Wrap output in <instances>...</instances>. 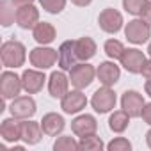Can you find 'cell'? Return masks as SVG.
<instances>
[{
  "label": "cell",
  "instance_id": "cell-1",
  "mask_svg": "<svg viewBox=\"0 0 151 151\" xmlns=\"http://www.w3.org/2000/svg\"><path fill=\"white\" fill-rule=\"evenodd\" d=\"M0 57H2V64L6 68L16 69L25 64V59H27L25 45L20 41H6L0 48Z\"/></svg>",
  "mask_w": 151,
  "mask_h": 151
},
{
  "label": "cell",
  "instance_id": "cell-2",
  "mask_svg": "<svg viewBox=\"0 0 151 151\" xmlns=\"http://www.w3.org/2000/svg\"><path fill=\"white\" fill-rule=\"evenodd\" d=\"M96 77V69L94 66L87 64V62H78V64H75L71 69H69V82L75 89H86L93 84Z\"/></svg>",
  "mask_w": 151,
  "mask_h": 151
},
{
  "label": "cell",
  "instance_id": "cell-3",
  "mask_svg": "<svg viewBox=\"0 0 151 151\" xmlns=\"http://www.w3.org/2000/svg\"><path fill=\"white\" fill-rule=\"evenodd\" d=\"M124 36L133 45H144L151 37V25L147 22H144L142 18H135V20H132V22L126 23Z\"/></svg>",
  "mask_w": 151,
  "mask_h": 151
},
{
  "label": "cell",
  "instance_id": "cell-4",
  "mask_svg": "<svg viewBox=\"0 0 151 151\" xmlns=\"http://www.w3.org/2000/svg\"><path fill=\"white\" fill-rule=\"evenodd\" d=\"M29 59H30V64L34 68L45 71V69H50L59 60V52L53 50V48H48V46H43L41 45V46H37V48H34L30 52Z\"/></svg>",
  "mask_w": 151,
  "mask_h": 151
},
{
  "label": "cell",
  "instance_id": "cell-5",
  "mask_svg": "<svg viewBox=\"0 0 151 151\" xmlns=\"http://www.w3.org/2000/svg\"><path fill=\"white\" fill-rule=\"evenodd\" d=\"M116 101H117L116 93H114L110 87H107V86L100 87V89L93 94V98H91V105H93V109H94L98 114H107V112L114 110V109H116Z\"/></svg>",
  "mask_w": 151,
  "mask_h": 151
},
{
  "label": "cell",
  "instance_id": "cell-6",
  "mask_svg": "<svg viewBox=\"0 0 151 151\" xmlns=\"http://www.w3.org/2000/svg\"><path fill=\"white\" fill-rule=\"evenodd\" d=\"M23 89V82L13 71H4L0 75V93L4 100H14Z\"/></svg>",
  "mask_w": 151,
  "mask_h": 151
},
{
  "label": "cell",
  "instance_id": "cell-7",
  "mask_svg": "<svg viewBox=\"0 0 151 151\" xmlns=\"http://www.w3.org/2000/svg\"><path fill=\"white\" fill-rule=\"evenodd\" d=\"M98 23H100V29L107 34H116L121 30L123 27V14L112 7L109 9H103L100 13V18H98Z\"/></svg>",
  "mask_w": 151,
  "mask_h": 151
},
{
  "label": "cell",
  "instance_id": "cell-8",
  "mask_svg": "<svg viewBox=\"0 0 151 151\" xmlns=\"http://www.w3.org/2000/svg\"><path fill=\"white\" fill-rule=\"evenodd\" d=\"M144 105H146V101H144L142 94L137 93V91H126L121 96V109L130 117H140Z\"/></svg>",
  "mask_w": 151,
  "mask_h": 151
},
{
  "label": "cell",
  "instance_id": "cell-9",
  "mask_svg": "<svg viewBox=\"0 0 151 151\" xmlns=\"http://www.w3.org/2000/svg\"><path fill=\"white\" fill-rule=\"evenodd\" d=\"M9 112L18 119H30L36 114V101L30 96H16L9 107Z\"/></svg>",
  "mask_w": 151,
  "mask_h": 151
},
{
  "label": "cell",
  "instance_id": "cell-10",
  "mask_svg": "<svg viewBox=\"0 0 151 151\" xmlns=\"http://www.w3.org/2000/svg\"><path fill=\"white\" fill-rule=\"evenodd\" d=\"M86 105H87V98H86V94L80 89L68 91V94L60 100V109L66 114H77L82 109H86Z\"/></svg>",
  "mask_w": 151,
  "mask_h": 151
},
{
  "label": "cell",
  "instance_id": "cell-11",
  "mask_svg": "<svg viewBox=\"0 0 151 151\" xmlns=\"http://www.w3.org/2000/svg\"><path fill=\"white\" fill-rule=\"evenodd\" d=\"M119 60H121V66H123L128 73L137 75V73H140V69H142V66H144V62H146V57H144V53H142L140 50H137V48H128V50H124V53H123V57H121Z\"/></svg>",
  "mask_w": 151,
  "mask_h": 151
},
{
  "label": "cell",
  "instance_id": "cell-12",
  "mask_svg": "<svg viewBox=\"0 0 151 151\" xmlns=\"http://www.w3.org/2000/svg\"><path fill=\"white\" fill-rule=\"evenodd\" d=\"M68 86H69V78L64 75V71H53L48 78V93L52 98L62 100L68 94Z\"/></svg>",
  "mask_w": 151,
  "mask_h": 151
},
{
  "label": "cell",
  "instance_id": "cell-13",
  "mask_svg": "<svg viewBox=\"0 0 151 151\" xmlns=\"http://www.w3.org/2000/svg\"><path fill=\"white\" fill-rule=\"evenodd\" d=\"M45 73L39 71L37 68L36 69H25L23 75H22V82H23V89L27 91V94H36L43 89L45 86Z\"/></svg>",
  "mask_w": 151,
  "mask_h": 151
},
{
  "label": "cell",
  "instance_id": "cell-14",
  "mask_svg": "<svg viewBox=\"0 0 151 151\" xmlns=\"http://www.w3.org/2000/svg\"><path fill=\"white\" fill-rule=\"evenodd\" d=\"M71 130L77 137H86V135H91V133H96L98 130V121L94 116H89V114H82L78 117H75L71 121Z\"/></svg>",
  "mask_w": 151,
  "mask_h": 151
},
{
  "label": "cell",
  "instance_id": "cell-15",
  "mask_svg": "<svg viewBox=\"0 0 151 151\" xmlns=\"http://www.w3.org/2000/svg\"><path fill=\"white\" fill-rule=\"evenodd\" d=\"M96 77L98 80L101 82V86H107V87H112L114 84H117L119 77H121V71H119V66H116L114 62H101L98 68H96Z\"/></svg>",
  "mask_w": 151,
  "mask_h": 151
},
{
  "label": "cell",
  "instance_id": "cell-16",
  "mask_svg": "<svg viewBox=\"0 0 151 151\" xmlns=\"http://www.w3.org/2000/svg\"><path fill=\"white\" fill-rule=\"evenodd\" d=\"M59 68L62 71H69L75 64H78V57H77V52H75V41H64L60 46H59Z\"/></svg>",
  "mask_w": 151,
  "mask_h": 151
},
{
  "label": "cell",
  "instance_id": "cell-17",
  "mask_svg": "<svg viewBox=\"0 0 151 151\" xmlns=\"http://www.w3.org/2000/svg\"><path fill=\"white\" fill-rule=\"evenodd\" d=\"M16 23L22 29H34L39 23V11L32 4L18 7L16 9Z\"/></svg>",
  "mask_w": 151,
  "mask_h": 151
},
{
  "label": "cell",
  "instance_id": "cell-18",
  "mask_svg": "<svg viewBox=\"0 0 151 151\" xmlns=\"http://www.w3.org/2000/svg\"><path fill=\"white\" fill-rule=\"evenodd\" d=\"M0 135L6 142H16L22 139V121L18 117H9L4 119L0 124Z\"/></svg>",
  "mask_w": 151,
  "mask_h": 151
},
{
  "label": "cell",
  "instance_id": "cell-19",
  "mask_svg": "<svg viewBox=\"0 0 151 151\" xmlns=\"http://www.w3.org/2000/svg\"><path fill=\"white\" fill-rule=\"evenodd\" d=\"M64 126H66L64 117L59 116V114H55V112H48V114H45L43 119H41V128H43L45 135H50V137L59 135V133L64 130Z\"/></svg>",
  "mask_w": 151,
  "mask_h": 151
},
{
  "label": "cell",
  "instance_id": "cell-20",
  "mask_svg": "<svg viewBox=\"0 0 151 151\" xmlns=\"http://www.w3.org/2000/svg\"><path fill=\"white\" fill-rule=\"evenodd\" d=\"M43 128L41 123H34V121H22V140L29 146L37 144L43 137Z\"/></svg>",
  "mask_w": 151,
  "mask_h": 151
},
{
  "label": "cell",
  "instance_id": "cell-21",
  "mask_svg": "<svg viewBox=\"0 0 151 151\" xmlns=\"http://www.w3.org/2000/svg\"><path fill=\"white\" fill-rule=\"evenodd\" d=\"M32 36H34V39H36V43H39V45H50L53 39H55V36H57V32H55V27L52 25V23H48V22H39L34 29H32Z\"/></svg>",
  "mask_w": 151,
  "mask_h": 151
},
{
  "label": "cell",
  "instance_id": "cell-22",
  "mask_svg": "<svg viewBox=\"0 0 151 151\" xmlns=\"http://www.w3.org/2000/svg\"><path fill=\"white\" fill-rule=\"evenodd\" d=\"M75 52H77L78 60H89L96 55V43L91 37H80L75 41Z\"/></svg>",
  "mask_w": 151,
  "mask_h": 151
},
{
  "label": "cell",
  "instance_id": "cell-23",
  "mask_svg": "<svg viewBox=\"0 0 151 151\" xmlns=\"http://www.w3.org/2000/svg\"><path fill=\"white\" fill-rule=\"evenodd\" d=\"M130 124V116L124 110H116L109 119V128L116 133H123Z\"/></svg>",
  "mask_w": 151,
  "mask_h": 151
},
{
  "label": "cell",
  "instance_id": "cell-24",
  "mask_svg": "<svg viewBox=\"0 0 151 151\" xmlns=\"http://www.w3.org/2000/svg\"><path fill=\"white\" fill-rule=\"evenodd\" d=\"M14 22H16V11L13 0H2L0 2V23L4 27H9Z\"/></svg>",
  "mask_w": 151,
  "mask_h": 151
},
{
  "label": "cell",
  "instance_id": "cell-25",
  "mask_svg": "<svg viewBox=\"0 0 151 151\" xmlns=\"http://www.w3.org/2000/svg\"><path fill=\"white\" fill-rule=\"evenodd\" d=\"M78 147L80 149H86V151H101L103 149V140L96 133H91V135L80 137Z\"/></svg>",
  "mask_w": 151,
  "mask_h": 151
},
{
  "label": "cell",
  "instance_id": "cell-26",
  "mask_svg": "<svg viewBox=\"0 0 151 151\" xmlns=\"http://www.w3.org/2000/svg\"><path fill=\"white\" fill-rule=\"evenodd\" d=\"M105 53L110 57V59H121L123 57V53H124V45L121 43V41H117V39H109V41H105Z\"/></svg>",
  "mask_w": 151,
  "mask_h": 151
},
{
  "label": "cell",
  "instance_id": "cell-27",
  "mask_svg": "<svg viewBox=\"0 0 151 151\" xmlns=\"http://www.w3.org/2000/svg\"><path fill=\"white\" fill-rule=\"evenodd\" d=\"M53 149H55V151H71V149H80V147H78V142L75 140L73 137L64 135V137H59V139L55 140Z\"/></svg>",
  "mask_w": 151,
  "mask_h": 151
},
{
  "label": "cell",
  "instance_id": "cell-28",
  "mask_svg": "<svg viewBox=\"0 0 151 151\" xmlns=\"http://www.w3.org/2000/svg\"><path fill=\"white\" fill-rule=\"evenodd\" d=\"M41 7L50 14H59L66 7V0H39Z\"/></svg>",
  "mask_w": 151,
  "mask_h": 151
},
{
  "label": "cell",
  "instance_id": "cell-29",
  "mask_svg": "<svg viewBox=\"0 0 151 151\" xmlns=\"http://www.w3.org/2000/svg\"><path fill=\"white\" fill-rule=\"evenodd\" d=\"M146 4H147V0H123L124 11L133 14V16H140V13H142Z\"/></svg>",
  "mask_w": 151,
  "mask_h": 151
},
{
  "label": "cell",
  "instance_id": "cell-30",
  "mask_svg": "<svg viewBox=\"0 0 151 151\" xmlns=\"http://www.w3.org/2000/svg\"><path fill=\"white\" fill-rule=\"evenodd\" d=\"M107 149H109V151H130V149H132V144H130L128 139L117 137V139H114V140H110V142L107 144Z\"/></svg>",
  "mask_w": 151,
  "mask_h": 151
},
{
  "label": "cell",
  "instance_id": "cell-31",
  "mask_svg": "<svg viewBox=\"0 0 151 151\" xmlns=\"http://www.w3.org/2000/svg\"><path fill=\"white\" fill-rule=\"evenodd\" d=\"M140 18L151 25V0H147V4L144 6V9H142V13H140Z\"/></svg>",
  "mask_w": 151,
  "mask_h": 151
},
{
  "label": "cell",
  "instance_id": "cell-32",
  "mask_svg": "<svg viewBox=\"0 0 151 151\" xmlns=\"http://www.w3.org/2000/svg\"><path fill=\"white\" fill-rule=\"evenodd\" d=\"M140 117L144 119V123H146V124H149V126H151V103H146V105H144Z\"/></svg>",
  "mask_w": 151,
  "mask_h": 151
},
{
  "label": "cell",
  "instance_id": "cell-33",
  "mask_svg": "<svg viewBox=\"0 0 151 151\" xmlns=\"http://www.w3.org/2000/svg\"><path fill=\"white\" fill-rule=\"evenodd\" d=\"M140 75L146 78V80H151V59H146L142 69H140Z\"/></svg>",
  "mask_w": 151,
  "mask_h": 151
},
{
  "label": "cell",
  "instance_id": "cell-34",
  "mask_svg": "<svg viewBox=\"0 0 151 151\" xmlns=\"http://www.w3.org/2000/svg\"><path fill=\"white\" fill-rule=\"evenodd\" d=\"M34 0H13V4H14V7L18 9V7H23V6H29V4H32Z\"/></svg>",
  "mask_w": 151,
  "mask_h": 151
},
{
  "label": "cell",
  "instance_id": "cell-35",
  "mask_svg": "<svg viewBox=\"0 0 151 151\" xmlns=\"http://www.w3.org/2000/svg\"><path fill=\"white\" fill-rule=\"evenodd\" d=\"M91 2H93V0H71V4L78 6V7H86V6H89Z\"/></svg>",
  "mask_w": 151,
  "mask_h": 151
},
{
  "label": "cell",
  "instance_id": "cell-36",
  "mask_svg": "<svg viewBox=\"0 0 151 151\" xmlns=\"http://www.w3.org/2000/svg\"><path fill=\"white\" fill-rule=\"evenodd\" d=\"M146 144H147V147L151 149V130H147V133H146Z\"/></svg>",
  "mask_w": 151,
  "mask_h": 151
},
{
  "label": "cell",
  "instance_id": "cell-37",
  "mask_svg": "<svg viewBox=\"0 0 151 151\" xmlns=\"http://www.w3.org/2000/svg\"><path fill=\"white\" fill-rule=\"evenodd\" d=\"M144 91H146V94H149V96H151V80H147V82H146Z\"/></svg>",
  "mask_w": 151,
  "mask_h": 151
},
{
  "label": "cell",
  "instance_id": "cell-38",
  "mask_svg": "<svg viewBox=\"0 0 151 151\" xmlns=\"http://www.w3.org/2000/svg\"><path fill=\"white\" fill-rule=\"evenodd\" d=\"M147 52H149V57H151V43H149V46H147Z\"/></svg>",
  "mask_w": 151,
  "mask_h": 151
}]
</instances>
